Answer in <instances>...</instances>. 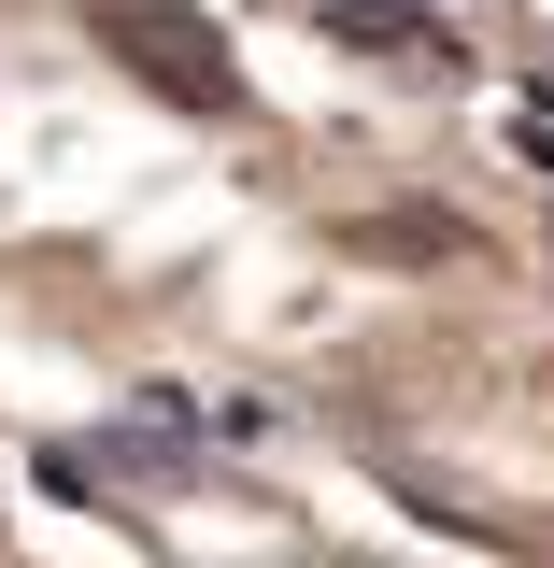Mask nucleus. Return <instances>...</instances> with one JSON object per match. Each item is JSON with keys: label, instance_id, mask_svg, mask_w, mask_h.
I'll use <instances>...</instances> for the list:
<instances>
[{"label": "nucleus", "instance_id": "1", "mask_svg": "<svg viewBox=\"0 0 554 568\" xmlns=\"http://www.w3.org/2000/svg\"><path fill=\"white\" fill-rule=\"evenodd\" d=\"M100 43H114V71H142L171 114H242V58H228V29H213L200 0H100Z\"/></svg>", "mask_w": 554, "mask_h": 568}, {"label": "nucleus", "instance_id": "2", "mask_svg": "<svg viewBox=\"0 0 554 568\" xmlns=\"http://www.w3.org/2000/svg\"><path fill=\"white\" fill-rule=\"evenodd\" d=\"M342 242H355V256H399V271H441V256H455L470 227H455L441 200H384V213H355Z\"/></svg>", "mask_w": 554, "mask_h": 568}, {"label": "nucleus", "instance_id": "3", "mask_svg": "<svg viewBox=\"0 0 554 568\" xmlns=\"http://www.w3.org/2000/svg\"><path fill=\"white\" fill-rule=\"evenodd\" d=\"M313 29L355 43V58H441V29H426L413 0H313Z\"/></svg>", "mask_w": 554, "mask_h": 568}]
</instances>
